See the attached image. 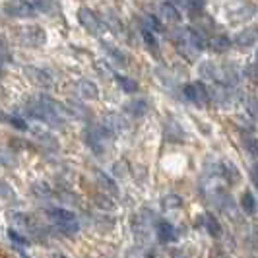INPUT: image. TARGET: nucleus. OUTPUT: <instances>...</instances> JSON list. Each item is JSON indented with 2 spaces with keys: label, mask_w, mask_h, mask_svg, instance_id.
I'll return each instance as SVG.
<instances>
[{
  "label": "nucleus",
  "mask_w": 258,
  "mask_h": 258,
  "mask_svg": "<svg viewBox=\"0 0 258 258\" xmlns=\"http://www.w3.org/2000/svg\"><path fill=\"white\" fill-rule=\"evenodd\" d=\"M4 14L8 18H31L35 14V8L27 2V0H10V2H4L2 6Z\"/></svg>",
  "instance_id": "39448f33"
},
{
  "label": "nucleus",
  "mask_w": 258,
  "mask_h": 258,
  "mask_svg": "<svg viewBox=\"0 0 258 258\" xmlns=\"http://www.w3.org/2000/svg\"><path fill=\"white\" fill-rule=\"evenodd\" d=\"M37 12H52L56 8V4L52 0H27Z\"/></svg>",
  "instance_id": "5701e85b"
},
{
  "label": "nucleus",
  "mask_w": 258,
  "mask_h": 258,
  "mask_svg": "<svg viewBox=\"0 0 258 258\" xmlns=\"http://www.w3.org/2000/svg\"><path fill=\"white\" fill-rule=\"evenodd\" d=\"M6 118H8V122H10L16 130H20V132H27V130H29V126H27V122L24 118H20V116H16V115L6 116Z\"/></svg>",
  "instance_id": "c85d7f7f"
},
{
  "label": "nucleus",
  "mask_w": 258,
  "mask_h": 258,
  "mask_svg": "<svg viewBox=\"0 0 258 258\" xmlns=\"http://www.w3.org/2000/svg\"><path fill=\"white\" fill-rule=\"evenodd\" d=\"M93 204L97 208H101L105 212L115 210V202L109 198V194H93Z\"/></svg>",
  "instance_id": "412c9836"
},
{
  "label": "nucleus",
  "mask_w": 258,
  "mask_h": 258,
  "mask_svg": "<svg viewBox=\"0 0 258 258\" xmlns=\"http://www.w3.org/2000/svg\"><path fill=\"white\" fill-rule=\"evenodd\" d=\"M184 6H186L190 12H198V10H204L206 0H184Z\"/></svg>",
  "instance_id": "473e14b6"
},
{
  "label": "nucleus",
  "mask_w": 258,
  "mask_h": 258,
  "mask_svg": "<svg viewBox=\"0 0 258 258\" xmlns=\"http://www.w3.org/2000/svg\"><path fill=\"white\" fill-rule=\"evenodd\" d=\"M148 109H150V105L146 99H130L128 103H124V111L128 113L130 116H134V118H140L148 113Z\"/></svg>",
  "instance_id": "f8f14e48"
},
{
  "label": "nucleus",
  "mask_w": 258,
  "mask_h": 258,
  "mask_svg": "<svg viewBox=\"0 0 258 258\" xmlns=\"http://www.w3.org/2000/svg\"><path fill=\"white\" fill-rule=\"evenodd\" d=\"M190 18H192V27H196L200 33H204V35L214 33V29H216V22H214V18H210L204 10L190 12Z\"/></svg>",
  "instance_id": "1a4fd4ad"
},
{
  "label": "nucleus",
  "mask_w": 258,
  "mask_h": 258,
  "mask_svg": "<svg viewBox=\"0 0 258 258\" xmlns=\"http://www.w3.org/2000/svg\"><path fill=\"white\" fill-rule=\"evenodd\" d=\"M18 39L22 45L26 47H41L45 41H47V33L41 29V27H24L20 33H18Z\"/></svg>",
  "instance_id": "423d86ee"
},
{
  "label": "nucleus",
  "mask_w": 258,
  "mask_h": 258,
  "mask_svg": "<svg viewBox=\"0 0 258 258\" xmlns=\"http://www.w3.org/2000/svg\"><path fill=\"white\" fill-rule=\"evenodd\" d=\"M146 27H148V29H152V31H165L163 24H161L155 16H146Z\"/></svg>",
  "instance_id": "c756f323"
},
{
  "label": "nucleus",
  "mask_w": 258,
  "mask_h": 258,
  "mask_svg": "<svg viewBox=\"0 0 258 258\" xmlns=\"http://www.w3.org/2000/svg\"><path fill=\"white\" fill-rule=\"evenodd\" d=\"M182 93H184V97H186L188 101L200 105V107H202V105H206L208 101L212 99L210 90H208L202 82H192V84H186V86L182 88Z\"/></svg>",
  "instance_id": "7ed1b4c3"
},
{
  "label": "nucleus",
  "mask_w": 258,
  "mask_h": 258,
  "mask_svg": "<svg viewBox=\"0 0 258 258\" xmlns=\"http://www.w3.org/2000/svg\"><path fill=\"white\" fill-rule=\"evenodd\" d=\"M31 192L35 194L37 198H51L52 196V190L49 188L47 182H35V184L31 186Z\"/></svg>",
  "instance_id": "393cba45"
},
{
  "label": "nucleus",
  "mask_w": 258,
  "mask_h": 258,
  "mask_svg": "<svg viewBox=\"0 0 258 258\" xmlns=\"http://www.w3.org/2000/svg\"><path fill=\"white\" fill-rule=\"evenodd\" d=\"M8 239L12 241L14 245H18V246H27V245H29V241H27L26 237H22V235L16 231V229H8Z\"/></svg>",
  "instance_id": "cd10ccee"
},
{
  "label": "nucleus",
  "mask_w": 258,
  "mask_h": 258,
  "mask_svg": "<svg viewBox=\"0 0 258 258\" xmlns=\"http://www.w3.org/2000/svg\"><path fill=\"white\" fill-rule=\"evenodd\" d=\"M103 18L107 20V26H109V29L113 31V33H116V35H122L120 31H118V27H120V22L115 18V14L111 12V10H107V12L103 14Z\"/></svg>",
  "instance_id": "a878e982"
},
{
  "label": "nucleus",
  "mask_w": 258,
  "mask_h": 258,
  "mask_svg": "<svg viewBox=\"0 0 258 258\" xmlns=\"http://www.w3.org/2000/svg\"><path fill=\"white\" fill-rule=\"evenodd\" d=\"M245 76L252 82V84H258V62H252L245 68Z\"/></svg>",
  "instance_id": "2f4dec72"
},
{
  "label": "nucleus",
  "mask_w": 258,
  "mask_h": 258,
  "mask_svg": "<svg viewBox=\"0 0 258 258\" xmlns=\"http://www.w3.org/2000/svg\"><path fill=\"white\" fill-rule=\"evenodd\" d=\"M221 175L225 177V181L231 182V184H237V182L241 181V173H239V169L235 167L233 163H227V161L221 163Z\"/></svg>",
  "instance_id": "dca6fc26"
},
{
  "label": "nucleus",
  "mask_w": 258,
  "mask_h": 258,
  "mask_svg": "<svg viewBox=\"0 0 258 258\" xmlns=\"http://www.w3.org/2000/svg\"><path fill=\"white\" fill-rule=\"evenodd\" d=\"M250 179H252L254 186L258 188V163H254V165H252V169H250Z\"/></svg>",
  "instance_id": "c9c22d12"
},
{
  "label": "nucleus",
  "mask_w": 258,
  "mask_h": 258,
  "mask_svg": "<svg viewBox=\"0 0 258 258\" xmlns=\"http://www.w3.org/2000/svg\"><path fill=\"white\" fill-rule=\"evenodd\" d=\"M78 22L82 24V27H86V31L91 35H99L101 33V22L99 18L93 14V10L90 8H78Z\"/></svg>",
  "instance_id": "0eeeda50"
},
{
  "label": "nucleus",
  "mask_w": 258,
  "mask_h": 258,
  "mask_svg": "<svg viewBox=\"0 0 258 258\" xmlns=\"http://www.w3.org/2000/svg\"><path fill=\"white\" fill-rule=\"evenodd\" d=\"M182 206V198L177 194H169L163 198V208L165 210H173V208H181Z\"/></svg>",
  "instance_id": "bb28decb"
},
{
  "label": "nucleus",
  "mask_w": 258,
  "mask_h": 258,
  "mask_svg": "<svg viewBox=\"0 0 258 258\" xmlns=\"http://www.w3.org/2000/svg\"><path fill=\"white\" fill-rule=\"evenodd\" d=\"M241 208L245 210L246 214H254V210H256V198H254V194L252 192H243L241 196Z\"/></svg>",
  "instance_id": "4be33fe9"
},
{
  "label": "nucleus",
  "mask_w": 258,
  "mask_h": 258,
  "mask_svg": "<svg viewBox=\"0 0 258 258\" xmlns=\"http://www.w3.org/2000/svg\"><path fill=\"white\" fill-rule=\"evenodd\" d=\"M200 74L202 78L214 80L221 86H233L239 82V68L235 64H216V62H204L200 64Z\"/></svg>",
  "instance_id": "f257e3e1"
},
{
  "label": "nucleus",
  "mask_w": 258,
  "mask_h": 258,
  "mask_svg": "<svg viewBox=\"0 0 258 258\" xmlns=\"http://www.w3.org/2000/svg\"><path fill=\"white\" fill-rule=\"evenodd\" d=\"M254 43H258V27L256 26H248L243 31H239L235 37H233V45L241 51L250 49Z\"/></svg>",
  "instance_id": "6e6552de"
},
{
  "label": "nucleus",
  "mask_w": 258,
  "mask_h": 258,
  "mask_svg": "<svg viewBox=\"0 0 258 258\" xmlns=\"http://www.w3.org/2000/svg\"><path fill=\"white\" fill-rule=\"evenodd\" d=\"M256 62H258V49H256Z\"/></svg>",
  "instance_id": "e433bc0d"
},
{
  "label": "nucleus",
  "mask_w": 258,
  "mask_h": 258,
  "mask_svg": "<svg viewBox=\"0 0 258 258\" xmlns=\"http://www.w3.org/2000/svg\"><path fill=\"white\" fill-rule=\"evenodd\" d=\"M159 10H161V18H165L171 24H179V22H181V14L177 12V8H175L171 2H163Z\"/></svg>",
  "instance_id": "f3484780"
},
{
  "label": "nucleus",
  "mask_w": 258,
  "mask_h": 258,
  "mask_svg": "<svg viewBox=\"0 0 258 258\" xmlns=\"http://www.w3.org/2000/svg\"><path fill=\"white\" fill-rule=\"evenodd\" d=\"M78 90H80V95H84L86 99H97L99 97V90H97V86L90 82V80H82L80 84H78Z\"/></svg>",
  "instance_id": "2eb2a0df"
},
{
  "label": "nucleus",
  "mask_w": 258,
  "mask_h": 258,
  "mask_svg": "<svg viewBox=\"0 0 258 258\" xmlns=\"http://www.w3.org/2000/svg\"><path fill=\"white\" fill-rule=\"evenodd\" d=\"M248 111H250V115L256 116V118H258V97H252V99H248Z\"/></svg>",
  "instance_id": "f704fd0d"
},
{
  "label": "nucleus",
  "mask_w": 258,
  "mask_h": 258,
  "mask_svg": "<svg viewBox=\"0 0 258 258\" xmlns=\"http://www.w3.org/2000/svg\"><path fill=\"white\" fill-rule=\"evenodd\" d=\"M243 146H245L246 154H250L252 157H258V140L250 134L243 136Z\"/></svg>",
  "instance_id": "b1692460"
},
{
  "label": "nucleus",
  "mask_w": 258,
  "mask_h": 258,
  "mask_svg": "<svg viewBox=\"0 0 258 258\" xmlns=\"http://www.w3.org/2000/svg\"><path fill=\"white\" fill-rule=\"evenodd\" d=\"M204 227L208 229V233L212 235V237H220L221 233V227H220V221L218 218L214 216V214H204Z\"/></svg>",
  "instance_id": "a211bd4d"
},
{
  "label": "nucleus",
  "mask_w": 258,
  "mask_h": 258,
  "mask_svg": "<svg viewBox=\"0 0 258 258\" xmlns=\"http://www.w3.org/2000/svg\"><path fill=\"white\" fill-rule=\"evenodd\" d=\"M97 175V181H99V184L103 186L107 192L111 194V196H118V186H116V182L113 181V179H109L105 173H101V171H97L95 173Z\"/></svg>",
  "instance_id": "6ab92c4d"
},
{
  "label": "nucleus",
  "mask_w": 258,
  "mask_h": 258,
  "mask_svg": "<svg viewBox=\"0 0 258 258\" xmlns=\"http://www.w3.org/2000/svg\"><path fill=\"white\" fill-rule=\"evenodd\" d=\"M24 74H26V78L29 82H33L35 86H41V88H47V86L52 84L51 76H49L45 70H39L35 66H26V68H24Z\"/></svg>",
  "instance_id": "9d476101"
},
{
  "label": "nucleus",
  "mask_w": 258,
  "mask_h": 258,
  "mask_svg": "<svg viewBox=\"0 0 258 258\" xmlns=\"http://www.w3.org/2000/svg\"><path fill=\"white\" fill-rule=\"evenodd\" d=\"M254 14H256V6L252 2H239L233 8H229L227 18H229L231 24H245Z\"/></svg>",
  "instance_id": "20e7f679"
},
{
  "label": "nucleus",
  "mask_w": 258,
  "mask_h": 258,
  "mask_svg": "<svg viewBox=\"0 0 258 258\" xmlns=\"http://www.w3.org/2000/svg\"><path fill=\"white\" fill-rule=\"evenodd\" d=\"M231 47H233V41L227 37V35H218V37H214L212 41H210V49H212L214 52H218V54L227 52Z\"/></svg>",
  "instance_id": "4468645a"
},
{
  "label": "nucleus",
  "mask_w": 258,
  "mask_h": 258,
  "mask_svg": "<svg viewBox=\"0 0 258 258\" xmlns=\"http://www.w3.org/2000/svg\"><path fill=\"white\" fill-rule=\"evenodd\" d=\"M101 47H103V51L107 52V56L111 58V62H115L116 66H126L128 64V60H126V54L120 51V49H116L115 45H111V43H101Z\"/></svg>",
  "instance_id": "ddd939ff"
},
{
  "label": "nucleus",
  "mask_w": 258,
  "mask_h": 258,
  "mask_svg": "<svg viewBox=\"0 0 258 258\" xmlns=\"http://www.w3.org/2000/svg\"><path fill=\"white\" fill-rule=\"evenodd\" d=\"M37 138H39V140H43L45 144H49V146H51V148H54V150L58 148V142H56V140L52 138V136L49 134V132H43V130H37Z\"/></svg>",
  "instance_id": "72a5a7b5"
},
{
  "label": "nucleus",
  "mask_w": 258,
  "mask_h": 258,
  "mask_svg": "<svg viewBox=\"0 0 258 258\" xmlns=\"http://www.w3.org/2000/svg\"><path fill=\"white\" fill-rule=\"evenodd\" d=\"M115 80H116V84L122 88V91H126V93H136V91H138V82L122 76V74H115Z\"/></svg>",
  "instance_id": "aec40b11"
},
{
  "label": "nucleus",
  "mask_w": 258,
  "mask_h": 258,
  "mask_svg": "<svg viewBox=\"0 0 258 258\" xmlns=\"http://www.w3.org/2000/svg\"><path fill=\"white\" fill-rule=\"evenodd\" d=\"M154 33H155V31H154ZM154 33H152V29H148V27H144V29H142V37H144L146 45H148L150 49H157V39H155Z\"/></svg>",
  "instance_id": "7c9ffc66"
},
{
  "label": "nucleus",
  "mask_w": 258,
  "mask_h": 258,
  "mask_svg": "<svg viewBox=\"0 0 258 258\" xmlns=\"http://www.w3.org/2000/svg\"><path fill=\"white\" fill-rule=\"evenodd\" d=\"M177 229L169 223V221H159L157 223V239L161 243H175L177 241Z\"/></svg>",
  "instance_id": "9b49d317"
},
{
  "label": "nucleus",
  "mask_w": 258,
  "mask_h": 258,
  "mask_svg": "<svg viewBox=\"0 0 258 258\" xmlns=\"http://www.w3.org/2000/svg\"><path fill=\"white\" fill-rule=\"evenodd\" d=\"M47 216L54 221V225L60 229L66 235H74L78 233V221H76V214L66 210V208H51L47 212Z\"/></svg>",
  "instance_id": "f03ea898"
}]
</instances>
